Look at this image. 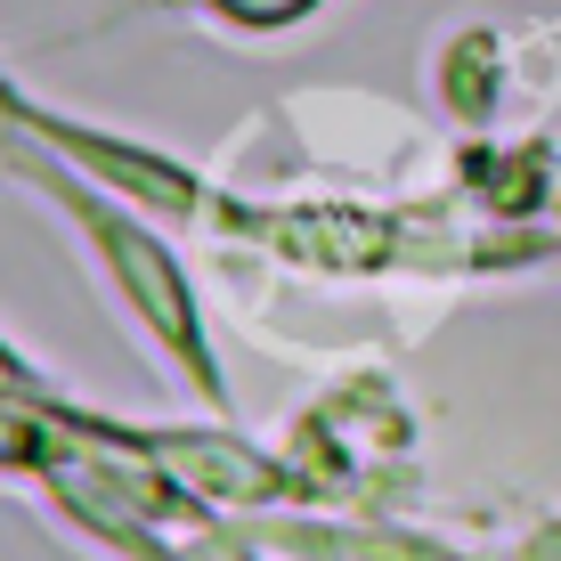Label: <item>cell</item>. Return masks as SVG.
<instances>
[{"instance_id":"cell-5","label":"cell","mask_w":561,"mask_h":561,"mask_svg":"<svg viewBox=\"0 0 561 561\" xmlns=\"http://www.w3.org/2000/svg\"><path fill=\"white\" fill-rule=\"evenodd\" d=\"M25 99H33V90H16V82H9V66H0V114H16Z\"/></svg>"},{"instance_id":"cell-4","label":"cell","mask_w":561,"mask_h":561,"mask_svg":"<svg viewBox=\"0 0 561 561\" xmlns=\"http://www.w3.org/2000/svg\"><path fill=\"white\" fill-rule=\"evenodd\" d=\"M537 261L561 268V228H529V268H537Z\"/></svg>"},{"instance_id":"cell-3","label":"cell","mask_w":561,"mask_h":561,"mask_svg":"<svg viewBox=\"0 0 561 561\" xmlns=\"http://www.w3.org/2000/svg\"><path fill=\"white\" fill-rule=\"evenodd\" d=\"M163 9L196 16V25H211V33H237V42H277V33L309 25L325 0H163Z\"/></svg>"},{"instance_id":"cell-1","label":"cell","mask_w":561,"mask_h":561,"mask_svg":"<svg viewBox=\"0 0 561 561\" xmlns=\"http://www.w3.org/2000/svg\"><path fill=\"white\" fill-rule=\"evenodd\" d=\"M0 171H9L25 196H42L57 211V228L82 244L90 277L106 285V301L123 309L130 334H139L204 408H220L228 382H220V358H211V325H204L196 277H187V261L163 244V228H147V211L130 196L99 187L82 163H66L57 147H42L16 123H0Z\"/></svg>"},{"instance_id":"cell-2","label":"cell","mask_w":561,"mask_h":561,"mask_svg":"<svg viewBox=\"0 0 561 561\" xmlns=\"http://www.w3.org/2000/svg\"><path fill=\"white\" fill-rule=\"evenodd\" d=\"M0 123L33 130L42 147H57L66 163H82L99 187L130 196L139 211H163V220H204V204H211V187H204L196 163H180V154L130 139V130H99V123H82V114H66V106H49V99H25L16 114H0Z\"/></svg>"}]
</instances>
